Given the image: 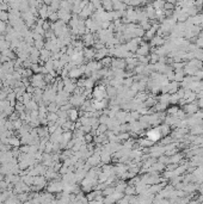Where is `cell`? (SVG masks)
Listing matches in <instances>:
<instances>
[{
	"label": "cell",
	"mask_w": 203,
	"mask_h": 204,
	"mask_svg": "<svg viewBox=\"0 0 203 204\" xmlns=\"http://www.w3.org/2000/svg\"><path fill=\"white\" fill-rule=\"evenodd\" d=\"M183 110L185 111L186 115H193V114H196V112L200 110V106H198L197 102L195 100L193 103H186V104L184 105V109H183Z\"/></svg>",
	"instance_id": "obj_3"
},
{
	"label": "cell",
	"mask_w": 203,
	"mask_h": 204,
	"mask_svg": "<svg viewBox=\"0 0 203 204\" xmlns=\"http://www.w3.org/2000/svg\"><path fill=\"white\" fill-rule=\"evenodd\" d=\"M47 118H48L49 122H55V123H56V121L59 119V115H57V112H50L49 116Z\"/></svg>",
	"instance_id": "obj_25"
},
{
	"label": "cell",
	"mask_w": 203,
	"mask_h": 204,
	"mask_svg": "<svg viewBox=\"0 0 203 204\" xmlns=\"http://www.w3.org/2000/svg\"><path fill=\"white\" fill-rule=\"evenodd\" d=\"M184 76H185L184 69H177V71H174V79H173V80H176V81H178V83H182Z\"/></svg>",
	"instance_id": "obj_14"
},
{
	"label": "cell",
	"mask_w": 203,
	"mask_h": 204,
	"mask_svg": "<svg viewBox=\"0 0 203 204\" xmlns=\"http://www.w3.org/2000/svg\"><path fill=\"white\" fill-rule=\"evenodd\" d=\"M196 102H197V104H198L200 109H203V98H200V99L196 100Z\"/></svg>",
	"instance_id": "obj_30"
},
{
	"label": "cell",
	"mask_w": 203,
	"mask_h": 204,
	"mask_svg": "<svg viewBox=\"0 0 203 204\" xmlns=\"http://www.w3.org/2000/svg\"><path fill=\"white\" fill-rule=\"evenodd\" d=\"M198 36H200V37H203V28H202V30H201V32L198 33Z\"/></svg>",
	"instance_id": "obj_34"
},
{
	"label": "cell",
	"mask_w": 203,
	"mask_h": 204,
	"mask_svg": "<svg viewBox=\"0 0 203 204\" xmlns=\"http://www.w3.org/2000/svg\"><path fill=\"white\" fill-rule=\"evenodd\" d=\"M97 134H105L107 131V124H103V123H99V125L97 127Z\"/></svg>",
	"instance_id": "obj_23"
},
{
	"label": "cell",
	"mask_w": 203,
	"mask_h": 204,
	"mask_svg": "<svg viewBox=\"0 0 203 204\" xmlns=\"http://www.w3.org/2000/svg\"><path fill=\"white\" fill-rule=\"evenodd\" d=\"M189 131H190L191 135H201L203 133V127L201 124H196V125L191 127V129Z\"/></svg>",
	"instance_id": "obj_13"
},
{
	"label": "cell",
	"mask_w": 203,
	"mask_h": 204,
	"mask_svg": "<svg viewBox=\"0 0 203 204\" xmlns=\"http://www.w3.org/2000/svg\"><path fill=\"white\" fill-rule=\"evenodd\" d=\"M95 85V80L92 78L85 79V84H84V88L85 90H92V87Z\"/></svg>",
	"instance_id": "obj_21"
},
{
	"label": "cell",
	"mask_w": 203,
	"mask_h": 204,
	"mask_svg": "<svg viewBox=\"0 0 203 204\" xmlns=\"http://www.w3.org/2000/svg\"><path fill=\"white\" fill-rule=\"evenodd\" d=\"M109 55V50H107V48H102V49H98V50H96V55H95V57H96L97 60H102L103 57H105V56H107Z\"/></svg>",
	"instance_id": "obj_8"
},
{
	"label": "cell",
	"mask_w": 203,
	"mask_h": 204,
	"mask_svg": "<svg viewBox=\"0 0 203 204\" xmlns=\"http://www.w3.org/2000/svg\"><path fill=\"white\" fill-rule=\"evenodd\" d=\"M85 141H86V142H91V141H92V136H91V133H87V135L85 136Z\"/></svg>",
	"instance_id": "obj_29"
},
{
	"label": "cell",
	"mask_w": 203,
	"mask_h": 204,
	"mask_svg": "<svg viewBox=\"0 0 203 204\" xmlns=\"http://www.w3.org/2000/svg\"><path fill=\"white\" fill-rule=\"evenodd\" d=\"M183 160V154H177L174 153L172 156H170V164H178Z\"/></svg>",
	"instance_id": "obj_16"
},
{
	"label": "cell",
	"mask_w": 203,
	"mask_h": 204,
	"mask_svg": "<svg viewBox=\"0 0 203 204\" xmlns=\"http://www.w3.org/2000/svg\"><path fill=\"white\" fill-rule=\"evenodd\" d=\"M83 41L85 42L86 45H93L95 43V36L93 33H85L83 37Z\"/></svg>",
	"instance_id": "obj_10"
},
{
	"label": "cell",
	"mask_w": 203,
	"mask_h": 204,
	"mask_svg": "<svg viewBox=\"0 0 203 204\" xmlns=\"http://www.w3.org/2000/svg\"><path fill=\"white\" fill-rule=\"evenodd\" d=\"M107 96L109 97V98H111V99H114L115 97L117 96V88L114 87V86L109 85L107 87Z\"/></svg>",
	"instance_id": "obj_11"
},
{
	"label": "cell",
	"mask_w": 203,
	"mask_h": 204,
	"mask_svg": "<svg viewBox=\"0 0 203 204\" xmlns=\"http://www.w3.org/2000/svg\"><path fill=\"white\" fill-rule=\"evenodd\" d=\"M179 99H181V98L178 97V94H177V92H176V93H172V94H171V104H173V105L178 104Z\"/></svg>",
	"instance_id": "obj_27"
},
{
	"label": "cell",
	"mask_w": 203,
	"mask_h": 204,
	"mask_svg": "<svg viewBox=\"0 0 203 204\" xmlns=\"http://www.w3.org/2000/svg\"><path fill=\"white\" fill-rule=\"evenodd\" d=\"M83 54H84V59H86V60H92L95 57V55H96V49L95 48H92V49L86 48L85 50L83 52Z\"/></svg>",
	"instance_id": "obj_7"
},
{
	"label": "cell",
	"mask_w": 203,
	"mask_h": 204,
	"mask_svg": "<svg viewBox=\"0 0 203 204\" xmlns=\"http://www.w3.org/2000/svg\"><path fill=\"white\" fill-rule=\"evenodd\" d=\"M124 193L126 194H128V196H135L136 194V189H135V186L134 185H127V187H126V190H124Z\"/></svg>",
	"instance_id": "obj_17"
},
{
	"label": "cell",
	"mask_w": 203,
	"mask_h": 204,
	"mask_svg": "<svg viewBox=\"0 0 203 204\" xmlns=\"http://www.w3.org/2000/svg\"><path fill=\"white\" fill-rule=\"evenodd\" d=\"M167 2H170V4H173V5H176L177 4V0H166Z\"/></svg>",
	"instance_id": "obj_32"
},
{
	"label": "cell",
	"mask_w": 203,
	"mask_h": 204,
	"mask_svg": "<svg viewBox=\"0 0 203 204\" xmlns=\"http://www.w3.org/2000/svg\"><path fill=\"white\" fill-rule=\"evenodd\" d=\"M161 136H162V135H161L160 130L158 129V127H157V128L150 129V130L147 131V137H148L150 141H153V142L159 141V140L161 139Z\"/></svg>",
	"instance_id": "obj_4"
},
{
	"label": "cell",
	"mask_w": 203,
	"mask_h": 204,
	"mask_svg": "<svg viewBox=\"0 0 203 204\" xmlns=\"http://www.w3.org/2000/svg\"><path fill=\"white\" fill-rule=\"evenodd\" d=\"M57 106H59V105H57L56 103H53V102H52V103L48 105V110H49L50 112H57Z\"/></svg>",
	"instance_id": "obj_28"
},
{
	"label": "cell",
	"mask_w": 203,
	"mask_h": 204,
	"mask_svg": "<svg viewBox=\"0 0 203 204\" xmlns=\"http://www.w3.org/2000/svg\"><path fill=\"white\" fill-rule=\"evenodd\" d=\"M198 190H200V192L201 193H203V182H202V184L198 186Z\"/></svg>",
	"instance_id": "obj_33"
},
{
	"label": "cell",
	"mask_w": 203,
	"mask_h": 204,
	"mask_svg": "<svg viewBox=\"0 0 203 204\" xmlns=\"http://www.w3.org/2000/svg\"><path fill=\"white\" fill-rule=\"evenodd\" d=\"M126 66H127V62H126L123 59H119V57L112 60V62H111L112 69H124Z\"/></svg>",
	"instance_id": "obj_6"
},
{
	"label": "cell",
	"mask_w": 203,
	"mask_h": 204,
	"mask_svg": "<svg viewBox=\"0 0 203 204\" xmlns=\"http://www.w3.org/2000/svg\"><path fill=\"white\" fill-rule=\"evenodd\" d=\"M166 2V0H153L152 2V6L155 9V10H160L164 7V4Z\"/></svg>",
	"instance_id": "obj_18"
},
{
	"label": "cell",
	"mask_w": 203,
	"mask_h": 204,
	"mask_svg": "<svg viewBox=\"0 0 203 204\" xmlns=\"http://www.w3.org/2000/svg\"><path fill=\"white\" fill-rule=\"evenodd\" d=\"M126 187H127V184H126V182H124V180H121V182L117 183V185H116L115 190L118 191V192H124Z\"/></svg>",
	"instance_id": "obj_20"
},
{
	"label": "cell",
	"mask_w": 203,
	"mask_h": 204,
	"mask_svg": "<svg viewBox=\"0 0 203 204\" xmlns=\"http://www.w3.org/2000/svg\"><path fill=\"white\" fill-rule=\"evenodd\" d=\"M178 110H179V109H178V106L173 105V106H171V107H169V109H167V114H169V115H172V116H174V115L178 112Z\"/></svg>",
	"instance_id": "obj_26"
},
{
	"label": "cell",
	"mask_w": 203,
	"mask_h": 204,
	"mask_svg": "<svg viewBox=\"0 0 203 204\" xmlns=\"http://www.w3.org/2000/svg\"><path fill=\"white\" fill-rule=\"evenodd\" d=\"M197 94V99H200V98H203V90H201L198 93H196Z\"/></svg>",
	"instance_id": "obj_31"
},
{
	"label": "cell",
	"mask_w": 203,
	"mask_h": 204,
	"mask_svg": "<svg viewBox=\"0 0 203 204\" xmlns=\"http://www.w3.org/2000/svg\"><path fill=\"white\" fill-rule=\"evenodd\" d=\"M174 140H173V137L172 136H169V135H166L164 139L160 141V144L161 146H166V144H169V143H171V142H173Z\"/></svg>",
	"instance_id": "obj_24"
},
{
	"label": "cell",
	"mask_w": 203,
	"mask_h": 204,
	"mask_svg": "<svg viewBox=\"0 0 203 204\" xmlns=\"http://www.w3.org/2000/svg\"><path fill=\"white\" fill-rule=\"evenodd\" d=\"M21 143V140L18 139V137H14V136H11V137H9V144H10V146L18 147Z\"/></svg>",
	"instance_id": "obj_19"
},
{
	"label": "cell",
	"mask_w": 203,
	"mask_h": 204,
	"mask_svg": "<svg viewBox=\"0 0 203 204\" xmlns=\"http://www.w3.org/2000/svg\"><path fill=\"white\" fill-rule=\"evenodd\" d=\"M111 62H112V59L111 57H109V56H105V57H103L102 60H100V64L103 67H111Z\"/></svg>",
	"instance_id": "obj_22"
},
{
	"label": "cell",
	"mask_w": 203,
	"mask_h": 204,
	"mask_svg": "<svg viewBox=\"0 0 203 204\" xmlns=\"http://www.w3.org/2000/svg\"><path fill=\"white\" fill-rule=\"evenodd\" d=\"M158 129L160 130V133L162 136L169 135L170 131H171V127H170L169 124H166V123H164V124H161V125H158Z\"/></svg>",
	"instance_id": "obj_12"
},
{
	"label": "cell",
	"mask_w": 203,
	"mask_h": 204,
	"mask_svg": "<svg viewBox=\"0 0 203 204\" xmlns=\"http://www.w3.org/2000/svg\"><path fill=\"white\" fill-rule=\"evenodd\" d=\"M162 154H165V147L161 144L160 146H153L152 148H150V156L159 158Z\"/></svg>",
	"instance_id": "obj_5"
},
{
	"label": "cell",
	"mask_w": 203,
	"mask_h": 204,
	"mask_svg": "<svg viewBox=\"0 0 203 204\" xmlns=\"http://www.w3.org/2000/svg\"><path fill=\"white\" fill-rule=\"evenodd\" d=\"M150 43L141 42L139 45V48H138L136 52H135V55H136V56H147V55L150 54Z\"/></svg>",
	"instance_id": "obj_2"
},
{
	"label": "cell",
	"mask_w": 203,
	"mask_h": 204,
	"mask_svg": "<svg viewBox=\"0 0 203 204\" xmlns=\"http://www.w3.org/2000/svg\"><path fill=\"white\" fill-rule=\"evenodd\" d=\"M67 112H68V118H69L71 121H73V122L79 118V114H78V111H76L75 109H69Z\"/></svg>",
	"instance_id": "obj_15"
},
{
	"label": "cell",
	"mask_w": 203,
	"mask_h": 204,
	"mask_svg": "<svg viewBox=\"0 0 203 204\" xmlns=\"http://www.w3.org/2000/svg\"><path fill=\"white\" fill-rule=\"evenodd\" d=\"M158 102H161L164 104H171V94L170 93H161L160 96L158 97Z\"/></svg>",
	"instance_id": "obj_9"
},
{
	"label": "cell",
	"mask_w": 203,
	"mask_h": 204,
	"mask_svg": "<svg viewBox=\"0 0 203 204\" xmlns=\"http://www.w3.org/2000/svg\"><path fill=\"white\" fill-rule=\"evenodd\" d=\"M92 96L95 99L97 100H102V99H104L107 96V87L103 85L100 86H97L96 88L93 90V92H92Z\"/></svg>",
	"instance_id": "obj_1"
}]
</instances>
